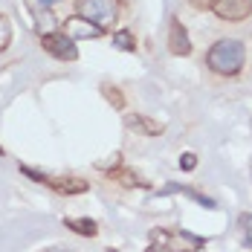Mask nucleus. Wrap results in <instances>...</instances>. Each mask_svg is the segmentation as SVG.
<instances>
[{"mask_svg":"<svg viewBox=\"0 0 252 252\" xmlns=\"http://www.w3.org/2000/svg\"><path fill=\"white\" fill-rule=\"evenodd\" d=\"M247 61V47L238 38H220L206 52V67L218 76H238Z\"/></svg>","mask_w":252,"mask_h":252,"instance_id":"nucleus-1","label":"nucleus"},{"mask_svg":"<svg viewBox=\"0 0 252 252\" xmlns=\"http://www.w3.org/2000/svg\"><path fill=\"white\" fill-rule=\"evenodd\" d=\"M206 247V238L186 229H154L148 252H197Z\"/></svg>","mask_w":252,"mask_h":252,"instance_id":"nucleus-2","label":"nucleus"},{"mask_svg":"<svg viewBox=\"0 0 252 252\" xmlns=\"http://www.w3.org/2000/svg\"><path fill=\"white\" fill-rule=\"evenodd\" d=\"M76 15L107 29V26H113L116 15H119V3L116 0H76Z\"/></svg>","mask_w":252,"mask_h":252,"instance_id":"nucleus-3","label":"nucleus"},{"mask_svg":"<svg viewBox=\"0 0 252 252\" xmlns=\"http://www.w3.org/2000/svg\"><path fill=\"white\" fill-rule=\"evenodd\" d=\"M41 47L50 52V55H55L58 61H76V58H78L76 41H70L64 32H61V35H58V32H52V35H44V38H41Z\"/></svg>","mask_w":252,"mask_h":252,"instance_id":"nucleus-4","label":"nucleus"},{"mask_svg":"<svg viewBox=\"0 0 252 252\" xmlns=\"http://www.w3.org/2000/svg\"><path fill=\"white\" fill-rule=\"evenodd\" d=\"M212 12L220 18V21H229V24H241V21H247L252 12L250 0H218L215 6H212Z\"/></svg>","mask_w":252,"mask_h":252,"instance_id":"nucleus-5","label":"nucleus"},{"mask_svg":"<svg viewBox=\"0 0 252 252\" xmlns=\"http://www.w3.org/2000/svg\"><path fill=\"white\" fill-rule=\"evenodd\" d=\"M64 35L70 41H84V38H99V35H104V29L96 24H90V21H84L81 15H73V18L64 21Z\"/></svg>","mask_w":252,"mask_h":252,"instance_id":"nucleus-6","label":"nucleus"},{"mask_svg":"<svg viewBox=\"0 0 252 252\" xmlns=\"http://www.w3.org/2000/svg\"><path fill=\"white\" fill-rule=\"evenodd\" d=\"M168 50L174 55H191V41H189V32L183 29V24L171 18V26H168Z\"/></svg>","mask_w":252,"mask_h":252,"instance_id":"nucleus-7","label":"nucleus"},{"mask_svg":"<svg viewBox=\"0 0 252 252\" xmlns=\"http://www.w3.org/2000/svg\"><path fill=\"white\" fill-rule=\"evenodd\" d=\"M47 186L55 189L58 194H84L87 189H90V183H84V180H78V177H61V180H47Z\"/></svg>","mask_w":252,"mask_h":252,"instance_id":"nucleus-8","label":"nucleus"},{"mask_svg":"<svg viewBox=\"0 0 252 252\" xmlns=\"http://www.w3.org/2000/svg\"><path fill=\"white\" fill-rule=\"evenodd\" d=\"M64 226L76 229L78 235H84V238H93V235L99 232L96 220H90V218H64Z\"/></svg>","mask_w":252,"mask_h":252,"instance_id":"nucleus-9","label":"nucleus"},{"mask_svg":"<svg viewBox=\"0 0 252 252\" xmlns=\"http://www.w3.org/2000/svg\"><path fill=\"white\" fill-rule=\"evenodd\" d=\"M107 174H110V180L122 183L125 189H133V186H145V183H142V177L133 174V171H127V168H110Z\"/></svg>","mask_w":252,"mask_h":252,"instance_id":"nucleus-10","label":"nucleus"},{"mask_svg":"<svg viewBox=\"0 0 252 252\" xmlns=\"http://www.w3.org/2000/svg\"><path fill=\"white\" fill-rule=\"evenodd\" d=\"M113 47L122 52H136V38L127 32V29H122V32H113Z\"/></svg>","mask_w":252,"mask_h":252,"instance_id":"nucleus-11","label":"nucleus"},{"mask_svg":"<svg viewBox=\"0 0 252 252\" xmlns=\"http://www.w3.org/2000/svg\"><path fill=\"white\" fill-rule=\"evenodd\" d=\"M35 21H38V32H41V38L44 35H52L55 32V18H52V12L50 9H44V12H35Z\"/></svg>","mask_w":252,"mask_h":252,"instance_id":"nucleus-12","label":"nucleus"},{"mask_svg":"<svg viewBox=\"0 0 252 252\" xmlns=\"http://www.w3.org/2000/svg\"><path fill=\"white\" fill-rule=\"evenodd\" d=\"M238 232H241L244 247H250L252 250V212H244V215L238 218Z\"/></svg>","mask_w":252,"mask_h":252,"instance_id":"nucleus-13","label":"nucleus"},{"mask_svg":"<svg viewBox=\"0 0 252 252\" xmlns=\"http://www.w3.org/2000/svg\"><path fill=\"white\" fill-rule=\"evenodd\" d=\"M127 125H133V127L139 125L148 136H159V133H162V125H157V122L145 119V116H130V119H127Z\"/></svg>","mask_w":252,"mask_h":252,"instance_id":"nucleus-14","label":"nucleus"},{"mask_svg":"<svg viewBox=\"0 0 252 252\" xmlns=\"http://www.w3.org/2000/svg\"><path fill=\"white\" fill-rule=\"evenodd\" d=\"M165 191H183V194L194 197V200L200 203V206H206V209H215V200H212V197H206V194H200V191H194V189H183V186H168Z\"/></svg>","mask_w":252,"mask_h":252,"instance_id":"nucleus-15","label":"nucleus"},{"mask_svg":"<svg viewBox=\"0 0 252 252\" xmlns=\"http://www.w3.org/2000/svg\"><path fill=\"white\" fill-rule=\"evenodd\" d=\"M9 44H12V24H9L6 15H0V52L6 50Z\"/></svg>","mask_w":252,"mask_h":252,"instance_id":"nucleus-16","label":"nucleus"},{"mask_svg":"<svg viewBox=\"0 0 252 252\" xmlns=\"http://www.w3.org/2000/svg\"><path fill=\"white\" fill-rule=\"evenodd\" d=\"M101 90H104V96H107V101H110V104H116L119 110L125 107V96H122L116 87H110V84H101Z\"/></svg>","mask_w":252,"mask_h":252,"instance_id":"nucleus-17","label":"nucleus"},{"mask_svg":"<svg viewBox=\"0 0 252 252\" xmlns=\"http://www.w3.org/2000/svg\"><path fill=\"white\" fill-rule=\"evenodd\" d=\"M194 165H197V154L186 151V154H183V157H180V168H183V171H191Z\"/></svg>","mask_w":252,"mask_h":252,"instance_id":"nucleus-18","label":"nucleus"},{"mask_svg":"<svg viewBox=\"0 0 252 252\" xmlns=\"http://www.w3.org/2000/svg\"><path fill=\"white\" fill-rule=\"evenodd\" d=\"M189 3H191V6H194V9H212V6H215V3H218V0H189Z\"/></svg>","mask_w":252,"mask_h":252,"instance_id":"nucleus-19","label":"nucleus"},{"mask_svg":"<svg viewBox=\"0 0 252 252\" xmlns=\"http://www.w3.org/2000/svg\"><path fill=\"white\" fill-rule=\"evenodd\" d=\"M44 252H76V250H70V247H52V250H44Z\"/></svg>","mask_w":252,"mask_h":252,"instance_id":"nucleus-20","label":"nucleus"},{"mask_svg":"<svg viewBox=\"0 0 252 252\" xmlns=\"http://www.w3.org/2000/svg\"><path fill=\"white\" fill-rule=\"evenodd\" d=\"M38 3H44V6H52V3H58V0H38Z\"/></svg>","mask_w":252,"mask_h":252,"instance_id":"nucleus-21","label":"nucleus"},{"mask_svg":"<svg viewBox=\"0 0 252 252\" xmlns=\"http://www.w3.org/2000/svg\"><path fill=\"white\" fill-rule=\"evenodd\" d=\"M250 6H252V0H250Z\"/></svg>","mask_w":252,"mask_h":252,"instance_id":"nucleus-22","label":"nucleus"},{"mask_svg":"<svg viewBox=\"0 0 252 252\" xmlns=\"http://www.w3.org/2000/svg\"><path fill=\"white\" fill-rule=\"evenodd\" d=\"M0 154H3V151H0Z\"/></svg>","mask_w":252,"mask_h":252,"instance_id":"nucleus-23","label":"nucleus"}]
</instances>
